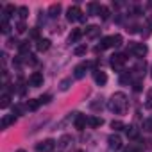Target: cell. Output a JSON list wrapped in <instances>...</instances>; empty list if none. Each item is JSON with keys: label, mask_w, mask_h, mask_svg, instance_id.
<instances>
[{"label": "cell", "mask_w": 152, "mask_h": 152, "mask_svg": "<svg viewBox=\"0 0 152 152\" xmlns=\"http://www.w3.org/2000/svg\"><path fill=\"white\" fill-rule=\"evenodd\" d=\"M107 107H109V111L115 113V115H124V113L127 111V107H129L127 95H125L124 91H116V93H113L111 100L107 102Z\"/></svg>", "instance_id": "obj_1"}, {"label": "cell", "mask_w": 152, "mask_h": 152, "mask_svg": "<svg viewBox=\"0 0 152 152\" xmlns=\"http://www.w3.org/2000/svg\"><path fill=\"white\" fill-rule=\"evenodd\" d=\"M129 50L136 56V57H143L145 54H147V45L145 43H134V41H131V45H129Z\"/></svg>", "instance_id": "obj_2"}, {"label": "cell", "mask_w": 152, "mask_h": 152, "mask_svg": "<svg viewBox=\"0 0 152 152\" xmlns=\"http://www.w3.org/2000/svg\"><path fill=\"white\" fill-rule=\"evenodd\" d=\"M54 148H56V141L54 140H45V141H39L38 145H36V150L38 152H54Z\"/></svg>", "instance_id": "obj_3"}, {"label": "cell", "mask_w": 152, "mask_h": 152, "mask_svg": "<svg viewBox=\"0 0 152 152\" xmlns=\"http://www.w3.org/2000/svg\"><path fill=\"white\" fill-rule=\"evenodd\" d=\"M81 16H83V13H81V7H79V6L68 7V11H66V20H68V22H77Z\"/></svg>", "instance_id": "obj_4"}, {"label": "cell", "mask_w": 152, "mask_h": 152, "mask_svg": "<svg viewBox=\"0 0 152 152\" xmlns=\"http://www.w3.org/2000/svg\"><path fill=\"white\" fill-rule=\"evenodd\" d=\"M125 61H127L125 54H115V56H111V66L115 70H122V66L125 64Z\"/></svg>", "instance_id": "obj_5"}, {"label": "cell", "mask_w": 152, "mask_h": 152, "mask_svg": "<svg viewBox=\"0 0 152 152\" xmlns=\"http://www.w3.org/2000/svg\"><path fill=\"white\" fill-rule=\"evenodd\" d=\"M29 83L32 88H38V86H43V73L41 72H34L31 77H29Z\"/></svg>", "instance_id": "obj_6"}, {"label": "cell", "mask_w": 152, "mask_h": 152, "mask_svg": "<svg viewBox=\"0 0 152 152\" xmlns=\"http://www.w3.org/2000/svg\"><path fill=\"white\" fill-rule=\"evenodd\" d=\"M107 143H109V148H113V150H120L122 148V138L118 134H111L107 138Z\"/></svg>", "instance_id": "obj_7"}, {"label": "cell", "mask_w": 152, "mask_h": 152, "mask_svg": "<svg viewBox=\"0 0 152 152\" xmlns=\"http://www.w3.org/2000/svg\"><path fill=\"white\" fill-rule=\"evenodd\" d=\"M73 124H75V129H79V131H83L84 127H86V124H88V118L84 116V115H75V120H73Z\"/></svg>", "instance_id": "obj_8"}, {"label": "cell", "mask_w": 152, "mask_h": 152, "mask_svg": "<svg viewBox=\"0 0 152 152\" xmlns=\"http://www.w3.org/2000/svg\"><path fill=\"white\" fill-rule=\"evenodd\" d=\"M86 70H88V64H86V63H81V64H77V66H75V70H73L75 79H83L84 75H86Z\"/></svg>", "instance_id": "obj_9"}, {"label": "cell", "mask_w": 152, "mask_h": 152, "mask_svg": "<svg viewBox=\"0 0 152 152\" xmlns=\"http://www.w3.org/2000/svg\"><path fill=\"white\" fill-rule=\"evenodd\" d=\"M93 79H95V83H97L99 86H104V84L107 83V75H106V72L97 70V72L93 73Z\"/></svg>", "instance_id": "obj_10"}, {"label": "cell", "mask_w": 152, "mask_h": 152, "mask_svg": "<svg viewBox=\"0 0 152 152\" xmlns=\"http://www.w3.org/2000/svg\"><path fill=\"white\" fill-rule=\"evenodd\" d=\"M36 48H38V52H47V50L50 48V39H47V38H41V39H38V43H36Z\"/></svg>", "instance_id": "obj_11"}, {"label": "cell", "mask_w": 152, "mask_h": 152, "mask_svg": "<svg viewBox=\"0 0 152 152\" xmlns=\"http://www.w3.org/2000/svg\"><path fill=\"white\" fill-rule=\"evenodd\" d=\"M84 34H86L88 38H97V36L100 34V29H99L97 25H90V27H86Z\"/></svg>", "instance_id": "obj_12"}, {"label": "cell", "mask_w": 152, "mask_h": 152, "mask_svg": "<svg viewBox=\"0 0 152 152\" xmlns=\"http://www.w3.org/2000/svg\"><path fill=\"white\" fill-rule=\"evenodd\" d=\"M81 36H83V31H81V29H73V31L70 32V36H68V41H70V43H75V41L81 39Z\"/></svg>", "instance_id": "obj_13"}, {"label": "cell", "mask_w": 152, "mask_h": 152, "mask_svg": "<svg viewBox=\"0 0 152 152\" xmlns=\"http://www.w3.org/2000/svg\"><path fill=\"white\" fill-rule=\"evenodd\" d=\"M61 9H63V7H61V4H52V6L48 7V15H50L52 18H57V16H59V13H61Z\"/></svg>", "instance_id": "obj_14"}, {"label": "cell", "mask_w": 152, "mask_h": 152, "mask_svg": "<svg viewBox=\"0 0 152 152\" xmlns=\"http://www.w3.org/2000/svg\"><path fill=\"white\" fill-rule=\"evenodd\" d=\"M88 124H90V127L97 129V127H100V125L104 124V120H102V118H99V116H91V118H88Z\"/></svg>", "instance_id": "obj_15"}, {"label": "cell", "mask_w": 152, "mask_h": 152, "mask_svg": "<svg viewBox=\"0 0 152 152\" xmlns=\"http://www.w3.org/2000/svg\"><path fill=\"white\" fill-rule=\"evenodd\" d=\"M16 122V115H11V116H4L2 118V129H7V125L15 124Z\"/></svg>", "instance_id": "obj_16"}, {"label": "cell", "mask_w": 152, "mask_h": 152, "mask_svg": "<svg viewBox=\"0 0 152 152\" xmlns=\"http://www.w3.org/2000/svg\"><path fill=\"white\" fill-rule=\"evenodd\" d=\"M70 143H72V136H70V134L61 136V140H59V147H61V148H66Z\"/></svg>", "instance_id": "obj_17"}, {"label": "cell", "mask_w": 152, "mask_h": 152, "mask_svg": "<svg viewBox=\"0 0 152 152\" xmlns=\"http://www.w3.org/2000/svg\"><path fill=\"white\" fill-rule=\"evenodd\" d=\"M122 43H124V38L120 34L111 36V47H122Z\"/></svg>", "instance_id": "obj_18"}, {"label": "cell", "mask_w": 152, "mask_h": 152, "mask_svg": "<svg viewBox=\"0 0 152 152\" xmlns=\"http://www.w3.org/2000/svg\"><path fill=\"white\" fill-rule=\"evenodd\" d=\"M9 104H11V95L9 93H4L2 95V102H0V107L6 109V107H9Z\"/></svg>", "instance_id": "obj_19"}, {"label": "cell", "mask_w": 152, "mask_h": 152, "mask_svg": "<svg viewBox=\"0 0 152 152\" xmlns=\"http://www.w3.org/2000/svg\"><path fill=\"white\" fill-rule=\"evenodd\" d=\"M18 16H20V22H23V20L29 16V7H25V6L18 7Z\"/></svg>", "instance_id": "obj_20"}, {"label": "cell", "mask_w": 152, "mask_h": 152, "mask_svg": "<svg viewBox=\"0 0 152 152\" xmlns=\"http://www.w3.org/2000/svg\"><path fill=\"white\" fill-rule=\"evenodd\" d=\"M18 50H20V54H22V56H27V54H29V50H31V45H29V41H23V43H20Z\"/></svg>", "instance_id": "obj_21"}, {"label": "cell", "mask_w": 152, "mask_h": 152, "mask_svg": "<svg viewBox=\"0 0 152 152\" xmlns=\"http://www.w3.org/2000/svg\"><path fill=\"white\" fill-rule=\"evenodd\" d=\"M125 132H127V136L131 138V140H136L138 138V131H136V127H125Z\"/></svg>", "instance_id": "obj_22"}, {"label": "cell", "mask_w": 152, "mask_h": 152, "mask_svg": "<svg viewBox=\"0 0 152 152\" xmlns=\"http://www.w3.org/2000/svg\"><path fill=\"white\" fill-rule=\"evenodd\" d=\"M99 16H100L102 20H107V18H109V9H107L106 6H100V9H99Z\"/></svg>", "instance_id": "obj_23"}, {"label": "cell", "mask_w": 152, "mask_h": 152, "mask_svg": "<svg viewBox=\"0 0 152 152\" xmlns=\"http://www.w3.org/2000/svg\"><path fill=\"white\" fill-rule=\"evenodd\" d=\"M145 66H147V63L140 59V61H138V64H136V68H134V72H138L140 75H143V73H145Z\"/></svg>", "instance_id": "obj_24"}, {"label": "cell", "mask_w": 152, "mask_h": 152, "mask_svg": "<svg viewBox=\"0 0 152 152\" xmlns=\"http://www.w3.org/2000/svg\"><path fill=\"white\" fill-rule=\"evenodd\" d=\"M86 52H88V47L86 45H79V47H75V50H73L75 56H84Z\"/></svg>", "instance_id": "obj_25"}, {"label": "cell", "mask_w": 152, "mask_h": 152, "mask_svg": "<svg viewBox=\"0 0 152 152\" xmlns=\"http://www.w3.org/2000/svg\"><path fill=\"white\" fill-rule=\"evenodd\" d=\"M39 104H41L39 100H34V99H32V100H29V102H27V109H31V111H36V109L39 107Z\"/></svg>", "instance_id": "obj_26"}, {"label": "cell", "mask_w": 152, "mask_h": 152, "mask_svg": "<svg viewBox=\"0 0 152 152\" xmlns=\"http://www.w3.org/2000/svg\"><path fill=\"white\" fill-rule=\"evenodd\" d=\"M125 125H124V122H120V120H113L111 122V129H115V131H120V129H124Z\"/></svg>", "instance_id": "obj_27"}, {"label": "cell", "mask_w": 152, "mask_h": 152, "mask_svg": "<svg viewBox=\"0 0 152 152\" xmlns=\"http://www.w3.org/2000/svg\"><path fill=\"white\" fill-rule=\"evenodd\" d=\"M25 31H27L25 22H18V23H16V32H18V34H22V32H25Z\"/></svg>", "instance_id": "obj_28"}, {"label": "cell", "mask_w": 152, "mask_h": 152, "mask_svg": "<svg viewBox=\"0 0 152 152\" xmlns=\"http://www.w3.org/2000/svg\"><path fill=\"white\" fill-rule=\"evenodd\" d=\"M143 131L152 132V118H148V120H145V122H143Z\"/></svg>", "instance_id": "obj_29"}, {"label": "cell", "mask_w": 152, "mask_h": 152, "mask_svg": "<svg viewBox=\"0 0 152 152\" xmlns=\"http://www.w3.org/2000/svg\"><path fill=\"white\" fill-rule=\"evenodd\" d=\"M145 107L147 109H152V90L147 93V100H145Z\"/></svg>", "instance_id": "obj_30"}, {"label": "cell", "mask_w": 152, "mask_h": 152, "mask_svg": "<svg viewBox=\"0 0 152 152\" xmlns=\"http://www.w3.org/2000/svg\"><path fill=\"white\" fill-rule=\"evenodd\" d=\"M88 9H90V13H91V15H95V13L99 15V9H100V4H90V6H88Z\"/></svg>", "instance_id": "obj_31"}, {"label": "cell", "mask_w": 152, "mask_h": 152, "mask_svg": "<svg viewBox=\"0 0 152 152\" xmlns=\"http://www.w3.org/2000/svg\"><path fill=\"white\" fill-rule=\"evenodd\" d=\"M50 99H52V95H50V93H45V95H41L38 100H39L41 104H48V102H50Z\"/></svg>", "instance_id": "obj_32"}, {"label": "cell", "mask_w": 152, "mask_h": 152, "mask_svg": "<svg viewBox=\"0 0 152 152\" xmlns=\"http://www.w3.org/2000/svg\"><path fill=\"white\" fill-rule=\"evenodd\" d=\"M93 111H97V109H102V99H97V102H91V106H90Z\"/></svg>", "instance_id": "obj_33"}, {"label": "cell", "mask_w": 152, "mask_h": 152, "mask_svg": "<svg viewBox=\"0 0 152 152\" xmlns=\"http://www.w3.org/2000/svg\"><path fill=\"white\" fill-rule=\"evenodd\" d=\"M9 29H11V27H9V22L2 18V32H4V34H9Z\"/></svg>", "instance_id": "obj_34"}, {"label": "cell", "mask_w": 152, "mask_h": 152, "mask_svg": "<svg viewBox=\"0 0 152 152\" xmlns=\"http://www.w3.org/2000/svg\"><path fill=\"white\" fill-rule=\"evenodd\" d=\"M31 38H32V39H41V38H39V29H38V27L31 31Z\"/></svg>", "instance_id": "obj_35"}, {"label": "cell", "mask_w": 152, "mask_h": 152, "mask_svg": "<svg viewBox=\"0 0 152 152\" xmlns=\"http://www.w3.org/2000/svg\"><path fill=\"white\" fill-rule=\"evenodd\" d=\"M70 83H72L70 79H64V81H61V90H63V91H66V90L70 88Z\"/></svg>", "instance_id": "obj_36"}, {"label": "cell", "mask_w": 152, "mask_h": 152, "mask_svg": "<svg viewBox=\"0 0 152 152\" xmlns=\"http://www.w3.org/2000/svg\"><path fill=\"white\" fill-rule=\"evenodd\" d=\"M7 45H9V47H15V45H18V47H20V43H18V39H16V38H9Z\"/></svg>", "instance_id": "obj_37"}, {"label": "cell", "mask_w": 152, "mask_h": 152, "mask_svg": "<svg viewBox=\"0 0 152 152\" xmlns=\"http://www.w3.org/2000/svg\"><path fill=\"white\" fill-rule=\"evenodd\" d=\"M140 90H141V83L136 81V83H134V91H140Z\"/></svg>", "instance_id": "obj_38"}, {"label": "cell", "mask_w": 152, "mask_h": 152, "mask_svg": "<svg viewBox=\"0 0 152 152\" xmlns=\"http://www.w3.org/2000/svg\"><path fill=\"white\" fill-rule=\"evenodd\" d=\"M125 152H141V150H138V148H134V147H131V148H127Z\"/></svg>", "instance_id": "obj_39"}, {"label": "cell", "mask_w": 152, "mask_h": 152, "mask_svg": "<svg viewBox=\"0 0 152 152\" xmlns=\"http://www.w3.org/2000/svg\"><path fill=\"white\" fill-rule=\"evenodd\" d=\"M148 25H150V27H152V16H150V18H148Z\"/></svg>", "instance_id": "obj_40"}, {"label": "cell", "mask_w": 152, "mask_h": 152, "mask_svg": "<svg viewBox=\"0 0 152 152\" xmlns=\"http://www.w3.org/2000/svg\"><path fill=\"white\" fill-rule=\"evenodd\" d=\"M16 152H25V150H16Z\"/></svg>", "instance_id": "obj_41"}]
</instances>
